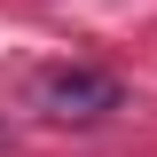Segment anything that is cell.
Returning a JSON list of instances; mask_svg holds the SVG:
<instances>
[{
    "mask_svg": "<svg viewBox=\"0 0 157 157\" xmlns=\"http://www.w3.org/2000/svg\"><path fill=\"white\" fill-rule=\"evenodd\" d=\"M39 118H55V126H102V118L126 110V86H118L110 71H94V63H63V71H47L32 86Z\"/></svg>",
    "mask_w": 157,
    "mask_h": 157,
    "instance_id": "obj_1",
    "label": "cell"
}]
</instances>
